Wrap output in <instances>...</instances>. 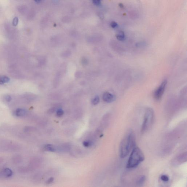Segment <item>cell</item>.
Masks as SVG:
<instances>
[{"instance_id": "obj_1", "label": "cell", "mask_w": 187, "mask_h": 187, "mask_svg": "<svg viewBox=\"0 0 187 187\" xmlns=\"http://www.w3.org/2000/svg\"><path fill=\"white\" fill-rule=\"evenodd\" d=\"M135 135L132 130H129L121 141L119 148V155L124 158L127 156L135 145Z\"/></svg>"}, {"instance_id": "obj_2", "label": "cell", "mask_w": 187, "mask_h": 187, "mask_svg": "<svg viewBox=\"0 0 187 187\" xmlns=\"http://www.w3.org/2000/svg\"><path fill=\"white\" fill-rule=\"evenodd\" d=\"M144 159L145 156L142 151L138 147H134L128 160L126 167L132 169L137 167Z\"/></svg>"}, {"instance_id": "obj_3", "label": "cell", "mask_w": 187, "mask_h": 187, "mask_svg": "<svg viewBox=\"0 0 187 187\" xmlns=\"http://www.w3.org/2000/svg\"><path fill=\"white\" fill-rule=\"evenodd\" d=\"M154 113L153 110L151 108H148L146 109L144 115L143 122L141 128V133L143 134L149 130L153 124Z\"/></svg>"}, {"instance_id": "obj_4", "label": "cell", "mask_w": 187, "mask_h": 187, "mask_svg": "<svg viewBox=\"0 0 187 187\" xmlns=\"http://www.w3.org/2000/svg\"><path fill=\"white\" fill-rule=\"evenodd\" d=\"M167 82V80L164 81L161 84L155 91L154 94V97L156 101H159L161 99L165 90Z\"/></svg>"}, {"instance_id": "obj_5", "label": "cell", "mask_w": 187, "mask_h": 187, "mask_svg": "<svg viewBox=\"0 0 187 187\" xmlns=\"http://www.w3.org/2000/svg\"><path fill=\"white\" fill-rule=\"evenodd\" d=\"M103 100L105 102L110 103L113 102L115 101L116 97L112 94L109 92H105L103 96Z\"/></svg>"}, {"instance_id": "obj_6", "label": "cell", "mask_w": 187, "mask_h": 187, "mask_svg": "<svg viewBox=\"0 0 187 187\" xmlns=\"http://www.w3.org/2000/svg\"><path fill=\"white\" fill-rule=\"evenodd\" d=\"M186 160L187 153L186 152L178 156L176 159L175 161L177 164H178V163L181 164L184 163V162H186Z\"/></svg>"}, {"instance_id": "obj_7", "label": "cell", "mask_w": 187, "mask_h": 187, "mask_svg": "<svg viewBox=\"0 0 187 187\" xmlns=\"http://www.w3.org/2000/svg\"><path fill=\"white\" fill-rule=\"evenodd\" d=\"M117 39L119 41H123L125 39V35L124 32L120 31H118L115 35Z\"/></svg>"}, {"instance_id": "obj_8", "label": "cell", "mask_w": 187, "mask_h": 187, "mask_svg": "<svg viewBox=\"0 0 187 187\" xmlns=\"http://www.w3.org/2000/svg\"><path fill=\"white\" fill-rule=\"evenodd\" d=\"M44 149L45 150L50 151V152H55L56 151L55 147L52 144H46L44 146Z\"/></svg>"}, {"instance_id": "obj_9", "label": "cell", "mask_w": 187, "mask_h": 187, "mask_svg": "<svg viewBox=\"0 0 187 187\" xmlns=\"http://www.w3.org/2000/svg\"><path fill=\"white\" fill-rule=\"evenodd\" d=\"M26 112L25 110L18 109L16 110V115L18 117H23L26 115Z\"/></svg>"}, {"instance_id": "obj_10", "label": "cell", "mask_w": 187, "mask_h": 187, "mask_svg": "<svg viewBox=\"0 0 187 187\" xmlns=\"http://www.w3.org/2000/svg\"><path fill=\"white\" fill-rule=\"evenodd\" d=\"M9 81V79L8 77L4 76H0V85H3L4 83H8Z\"/></svg>"}, {"instance_id": "obj_11", "label": "cell", "mask_w": 187, "mask_h": 187, "mask_svg": "<svg viewBox=\"0 0 187 187\" xmlns=\"http://www.w3.org/2000/svg\"><path fill=\"white\" fill-rule=\"evenodd\" d=\"M145 180L146 177L145 176H142L140 177V178L137 180V185L140 186L143 185L144 182H145Z\"/></svg>"}, {"instance_id": "obj_12", "label": "cell", "mask_w": 187, "mask_h": 187, "mask_svg": "<svg viewBox=\"0 0 187 187\" xmlns=\"http://www.w3.org/2000/svg\"><path fill=\"white\" fill-rule=\"evenodd\" d=\"M4 175L6 177H11L13 174V172L10 169L7 168L5 169L3 171Z\"/></svg>"}, {"instance_id": "obj_13", "label": "cell", "mask_w": 187, "mask_h": 187, "mask_svg": "<svg viewBox=\"0 0 187 187\" xmlns=\"http://www.w3.org/2000/svg\"><path fill=\"white\" fill-rule=\"evenodd\" d=\"M161 179L164 182H167L169 181L168 176L166 175H163L161 177Z\"/></svg>"}, {"instance_id": "obj_14", "label": "cell", "mask_w": 187, "mask_h": 187, "mask_svg": "<svg viewBox=\"0 0 187 187\" xmlns=\"http://www.w3.org/2000/svg\"><path fill=\"white\" fill-rule=\"evenodd\" d=\"M64 112L63 110L61 109H59L57 110L56 115L58 117H61L64 115Z\"/></svg>"}, {"instance_id": "obj_15", "label": "cell", "mask_w": 187, "mask_h": 187, "mask_svg": "<svg viewBox=\"0 0 187 187\" xmlns=\"http://www.w3.org/2000/svg\"><path fill=\"white\" fill-rule=\"evenodd\" d=\"M99 102H100V98H99L98 96H97V97H96L94 99L93 102H92V103H93V104H94V105H96V104H98Z\"/></svg>"}, {"instance_id": "obj_16", "label": "cell", "mask_w": 187, "mask_h": 187, "mask_svg": "<svg viewBox=\"0 0 187 187\" xmlns=\"http://www.w3.org/2000/svg\"><path fill=\"white\" fill-rule=\"evenodd\" d=\"M84 146L86 147H89L91 145V143L89 141H85L83 143Z\"/></svg>"}, {"instance_id": "obj_17", "label": "cell", "mask_w": 187, "mask_h": 187, "mask_svg": "<svg viewBox=\"0 0 187 187\" xmlns=\"http://www.w3.org/2000/svg\"><path fill=\"white\" fill-rule=\"evenodd\" d=\"M18 20L17 17L14 18L13 19V26H16L18 24Z\"/></svg>"}, {"instance_id": "obj_18", "label": "cell", "mask_w": 187, "mask_h": 187, "mask_svg": "<svg viewBox=\"0 0 187 187\" xmlns=\"http://www.w3.org/2000/svg\"><path fill=\"white\" fill-rule=\"evenodd\" d=\"M118 24L116 22L113 21L111 23V26L112 28H115L117 27Z\"/></svg>"}, {"instance_id": "obj_19", "label": "cell", "mask_w": 187, "mask_h": 187, "mask_svg": "<svg viewBox=\"0 0 187 187\" xmlns=\"http://www.w3.org/2000/svg\"><path fill=\"white\" fill-rule=\"evenodd\" d=\"M93 2L94 5H98L101 3V0H93Z\"/></svg>"}, {"instance_id": "obj_20", "label": "cell", "mask_w": 187, "mask_h": 187, "mask_svg": "<svg viewBox=\"0 0 187 187\" xmlns=\"http://www.w3.org/2000/svg\"><path fill=\"white\" fill-rule=\"evenodd\" d=\"M5 100L7 102H10L12 100V98L9 96H5Z\"/></svg>"}, {"instance_id": "obj_21", "label": "cell", "mask_w": 187, "mask_h": 187, "mask_svg": "<svg viewBox=\"0 0 187 187\" xmlns=\"http://www.w3.org/2000/svg\"><path fill=\"white\" fill-rule=\"evenodd\" d=\"M53 180H54V178L51 177V178H49L48 180V181H47L46 184H50L52 183L53 182Z\"/></svg>"}, {"instance_id": "obj_22", "label": "cell", "mask_w": 187, "mask_h": 187, "mask_svg": "<svg viewBox=\"0 0 187 187\" xmlns=\"http://www.w3.org/2000/svg\"><path fill=\"white\" fill-rule=\"evenodd\" d=\"M98 16L99 17H100V18L101 19V20H103L104 18V14H103L102 13H98Z\"/></svg>"}, {"instance_id": "obj_23", "label": "cell", "mask_w": 187, "mask_h": 187, "mask_svg": "<svg viewBox=\"0 0 187 187\" xmlns=\"http://www.w3.org/2000/svg\"><path fill=\"white\" fill-rule=\"evenodd\" d=\"M119 6L121 8H123L124 7V6L123 4L122 3H119Z\"/></svg>"}, {"instance_id": "obj_24", "label": "cell", "mask_w": 187, "mask_h": 187, "mask_svg": "<svg viewBox=\"0 0 187 187\" xmlns=\"http://www.w3.org/2000/svg\"><path fill=\"white\" fill-rule=\"evenodd\" d=\"M41 1H42V0H34V1L37 3H39L41 2Z\"/></svg>"}, {"instance_id": "obj_25", "label": "cell", "mask_w": 187, "mask_h": 187, "mask_svg": "<svg viewBox=\"0 0 187 187\" xmlns=\"http://www.w3.org/2000/svg\"></svg>"}]
</instances>
